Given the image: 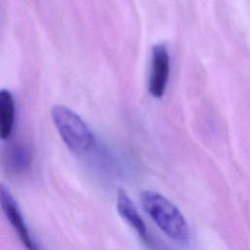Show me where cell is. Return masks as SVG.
Listing matches in <instances>:
<instances>
[{
    "mask_svg": "<svg viewBox=\"0 0 250 250\" xmlns=\"http://www.w3.org/2000/svg\"><path fill=\"white\" fill-rule=\"evenodd\" d=\"M140 199L146 213L166 235L181 242L188 239V223L181 211L170 200L149 189L143 190Z\"/></svg>",
    "mask_w": 250,
    "mask_h": 250,
    "instance_id": "1",
    "label": "cell"
},
{
    "mask_svg": "<svg viewBox=\"0 0 250 250\" xmlns=\"http://www.w3.org/2000/svg\"><path fill=\"white\" fill-rule=\"evenodd\" d=\"M51 115L62 140L70 150L81 153L93 146L95 137L92 131L72 109L56 104L51 109Z\"/></svg>",
    "mask_w": 250,
    "mask_h": 250,
    "instance_id": "2",
    "label": "cell"
},
{
    "mask_svg": "<svg viewBox=\"0 0 250 250\" xmlns=\"http://www.w3.org/2000/svg\"><path fill=\"white\" fill-rule=\"evenodd\" d=\"M170 73V57L163 44H155L151 49V63L148 91L154 98H161L167 87Z\"/></svg>",
    "mask_w": 250,
    "mask_h": 250,
    "instance_id": "3",
    "label": "cell"
},
{
    "mask_svg": "<svg viewBox=\"0 0 250 250\" xmlns=\"http://www.w3.org/2000/svg\"><path fill=\"white\" fill-rule=\"evenodd\" d=\"M0 199L4 214L7 217L8 221L10 222L11 226L13 227L21 243L28 249H37L38 246L36 245L35 241L33 240L29 232V229L24 222L23 216L20 210L18 202L14 198L10 189L3 184L0 188Z\"/></svg>",
    "mask_w": 250,
    "mask_h": 250,
    "instance_id": "4",
    "label": "cell"
},
{
    "mask_svg": "<svg viewBox=\"0 0 250 250\" xmlns=\"http://www.w3.org/2000/svg\"><path fill=\"white\" fill-rule=\"evenodd\" d=\"M116 208L119 215L135 229L139 237L145 242L148 243V234L145 222L138 212L134 202L130 199L125 190L119 189L116 197Z\"/></svg>",
    "mask_w": 250,
    "mask_h": 250,
    "instance_id": "5",
    "label": "cell"
},
{
    "mask_svg": "<svg viewBox=\"0 0 250 250\" xmlns=\"http://www.w3.org/2000/svg\"><path fill=\"white\" fill-rule=\"evenodd\" d=\"M15 100L11 91H0V134L2 140L10 138L15 121Z\"/></svg>",
    "mask_w": 250,
    "mask_h": 250,
    "instance_id": "6",
    "label": "cell"
},
{
    "mask_svg": "<svg viewBox=\"0 0 250 250\" xmlns=\"http://www.w3.org/2000/svg\"><path fill=\"white\" fill-rule=\"evenodd\" d=\"M8 168L16 174L27 171L32 163V152L24 144L13 145L6 156Z\"/></svg>",
    "mask_w": 250,
    "mask_h": 250,
    "instance_id": "7",
    "label": "cell"
}]
</instances>
